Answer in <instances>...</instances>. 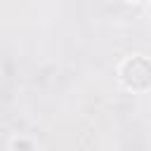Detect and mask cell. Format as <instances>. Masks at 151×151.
Wrapping results in <instances>:
<instances>
[{
    "instance_id": "1",
    "label": "cell",
    "mask_w": 151,
    "mask_h": 151,
    "mask_svg": "<svg viewBox=\"0 0 151 151\" xmlns=\"http://www.w3.org/2000/svg\"><path fill=\"white\" fill-rule=\"evenodd\" d=\"M120 83L132 92H146L151 90V59L144 54L125 57L118 66Z\"/></svg>"
},
{
    "instance_id": "2",
    "label": "cell",
    "mask_w": 151,
    "mask_h": 151,
    "mask_svg": "<svg viewBox=\"0 0 151 151\" xmlns=\"http://www.w3.org/2000/svg\"><path fill=\"white\" fill-rule=\"evenodd\" d=\"M9 146H12V151H35V144L28 137H14Z\"/></svg>"
},
{
    "instance_id": "3",
    "label": "cell",
    "mask_w": 151,
    "mask_h": 151,
    "mask_svg": "<svg viewBox=\"0 0 151 151\" xmlns=\"http://www.w3.org/2000/svg\"><path fill=\"white\" fill-rule=\"evenodd\" d=\"M146 14H149V19H151V0H149V7H146Z\"/></svg>"
},
{
    "instance_id": "4",
    "label": "cell",
    "mask_w": 151,
    "mask_h": 151,
    "mask_svg": "<svg viewBox=\"0 0 151 151\" xmlns=\"http://www.w3.org/2000/svg\"><path fill=\"white\" fill-rule=\"evenodd\" d=\"M127 2H142V0H127Z\"/></svg>"
}]
</instances>
